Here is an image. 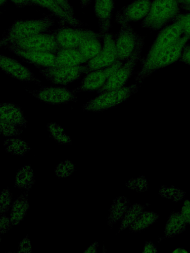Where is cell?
Segmentation results:
<instances>
[{"mask_svg":"<svg viewBox=\"0 0 190 253\" xmlns=\"http://www.w3.org/2000/svg\"><path fill=\"white\" fill-rule=\"evenodd\" d=\"M55 23L52 16L46 15L38 19L17 20L4 33L0 42V47L35 35L48 32Z\"/></svg>","mask_w":190,"mask_h":253,"instance_id":"6da1fadb","label":"cell"},{"mask_svg":"<svg viewBox=\"0 0 190 253\" xmlns=\"http://www.w3.org/2000/svg\"><path fill=\"white\" fill-rule=\"evenodd\" d=\"M183 35L182 27L177 22H173L162 29L158 33L146 56L142 61L141 69L135 79L136 81L141 83L144 80L145 73L157 56Z\"/></svg>","mask_w":190,"mask_h":253,"instance_id":"7a4b0ae2","label":"cell"},{"mask_svg":"<svg viewBox=\"0 0 190 253\" xmlns=\"http://www.w3.org/2000/svg\"><path fill=\"white\" fill-rule=\"evenodd\" d=\"M180 9L177 0H154L141 26L150 30H159L172 22L180 14Z\"/></svg>","mask_w":190,"mask_h":253,"instance_id":"3957f363","label":"cell"},{"mask_svg":"<svg viewBox=\"0 0 190 253\" xmlns=\"http://www.w3.org/2000/svg\"><path fill=\"white\" fill-rule=\"evenodd\" d=\"M138 88V86L134 84L102 92L87 102L82 106V109L84 111L99 112L114 107L136 93Z\"/></svg>","mask_w":190,"mask_h":253,"instance_id":"277c9868","label":"cell"},{"mask_svg":"<svg viewBox=\"0 0 190 253\" xmlns=\"http://www.w3.org/2000/svg\"><path fill=\"white\" fill-rule=\"evenodd\" d=\"M0 133L4 136L20 135L27 121L21 108L12 103H2L0 107Z\"/></svg>","mask_w":190,"mask_h":253,"instance_id":"5b68a950","label":"cell"},{"mask_svg":"<svg viewBox=\"0 0 190 253\" xmlns=\"http://www.w3.org/2000/svg\"><path fill=\"white\" fill-rule=\"evenodd\" d=\"M115 18L117 23L120 25V29L114 39L115 44L117 59L123 62L132 55L138 44L144 38L137 34L129 22L117 14Z\"/></svg>","mask_w":190,"mask_h":253,"instance_id":"8992f818","label":"cell"},{"mask_svg":"<svg viewBox=\"0 0 190 253\" xmlns=\"http://www.w3.org/2000/svg\"><path fill=\"white\" fill-rule=\"evenodd\" d=\"M144 43V40L140 42L125 63L112 74L102 87L96 91L98 94L124 86L133 74L136 64L140 58Z\"/></svg>","mask_w":190,"mask_h":253,"instance_id":"52a82bcc","label":"cell"},{"mask_svg":"<svg viewBox=\"0 0 190 253\" xmlns=\"http://www.w3.org/2000/svg\"><path fill=\"white\" fill-rule=\"evenodd\" d=\"M8 45L21 50L48 52L55 54L60 49L54 32L38 34Z\"/></svg>","mask_w":190,"mask_h":253,"instance_id":"ba28073f","label":"cell"},{"mask_svg":"<svg viewBox=\"0 0 190 253\" xmlns=\"http://www.w3.org/2000/svg\"><path fill=\"white\" fill-rule=\"evenodd\" d=\"M41 74L53 84L67 85L79 79L89 71L85 65L55 68L36 67Z\"/></svg>","mask_w":190,"mask_h":253,"instance_id":"9c48e42d","label":"cell"},{"mask_svg":"<svg viewBox=\"0 0 190 253\" xmlns=\"http://www.w3.org/2000/svg\"><path fill=\"white\" fill-rule=\"evenodd\" d=\"M54 32L60 48H78L86 40L99 34L90 30L69 27L63 24Z\"/></svg>","mask_w":190,"mask_h":253,"instance_id":"30bf717a","label":"cell"},{"mask_svg":"<svg viewBox=\"0 0 190 253\" xmlns=\"http://www.w3.org/2000/svg\"><path fill=\"white\" fill-rule=\"evenodd\" d=\"M33 97L51 105L66 104L75 102L76 92L63 86L43 87L39 89H26Z\"/></svg>","mask_w":190,"mask_h":253,"instance_id":"8fae6325","label":"cell"},{"mask_svg":"<svg viewBox=\"0 0 190 253\" xmlns=\"http://www.w3.org/2000/svg\"><path fill=\"white\" fill-rule=\"evenodd\" d=\"M190 37L183 35L175 42L161 52L145 73L144 79L156 71L164 68L179 59L183 48Z\"/></svg>","mask_w":190,"mask_h":253,"instance_id":"7c38bea8","label":"cell"},{"mask_svg":"<svg viewBox=\"0 0 190 253\" xmlns=\"http://www.w3.org/2000/svg\"><path fill=\"white\" fill-rule=\"evenodd\" d=\"M123 62L117 60L111 66L88 72L80 85L73 89L77 92L97 90L102 87L112 74L119 68Z\"/></svg>","mask_w":190,"mask_h":253,"instance_id":"4fadbf2b","label":"cell"},{"mask_svg":"<svg viewBox=\"0 0 190 253\" xmlns=\"http://www.w3.org/2000/svg\"><path fill=\"white\" fill-rule=\"evenodd\" d=\"M102 48L95 57L88 61L86 65L89 72L111 66L117 60L114 38L109 32L104 35Z\"/></svg>","mask_w":190,"mask_h":253,"instance_id":"5bb4252c","label":"cell"},{"mask_svg":"<svg viewBox=\"0 0 190 253\" xmlns=\"http://www.w3.org/2000/svg\"><path fill=\"white\" fill-rule=\"evenodd\" d=\"M0 66L5 74L20 81L33 82L39 84L41 83V81L34 76L28 68L12 58L1 54Z\"/></svg>","mask_w":190,"mask_h":253,"instance_id":"9a60e30c","label":"cell"},{"mask_svg":"<svg viewBox=\"0 0 190 253\" xmlns=\"http://www.w3.org/2000/svg\"><path fill=\"white\" fill-rule=\"evenodd\" d=\"M6 49L14 53L24 61L32 64L35 67H53L55 54L50 52L24 50L7 45Z\"/></svg>","mask_w":190,"mask_h":253,"instance_id":"2e32d148","label":"cell"},{"mask_svg":"<svg viewBox=\"0 0 190 253\" xmlns=\"http://www.w3.org/2000/svg\"><path fill=\"white\" fill-rule=\"evenodd\" d=\"M152 0H135L124 6L116 14L125 21L137 22L144 19L148 14Z\"/></svg>","mask_w":190,"mask_h":253,"instance_id":"e0dca14e","label":"cell"},{"mask_svg":"<svg viewBox=\"0 0 190 253\" xmlns=\"http://www.w3.org/2000/svg\"><path fill=\"white\" fill-rule=\"evenodd\" d=\"M114 0H95V13L98 19L99 35L102 36L109 33L114 9Z\"/></svg>","mask_w":190,"mask_h":253,"instance_id":"ac0fdd59","label":"cell"},{"mask_svg":"<svg viewBox=\"0 0 190 253\" xmlns=\"http://www.w3.org/2000/svg\"><path fill=\"white\" fill-rule=\"evenodd\" d=\"M36 6L46 8L57 17L62 24L74 27H80L83 23L74 15L67 12L55 0H31Z\"/></svg>","mask_w":190,"mask_h":253,"instance_id":"d6986e66","label":"cell"},{"mask_svg":"<svg viewBox=\"0 0 190 253\" xmlns=\"http://www.w3.org/2000/svg\"><path fill=\"white\" fill-rule=\"evenodd\" d=\"M87 61L77 48H60L55 54L53 67L78 66Z\"/></svg>","mask_w":190,"mask_h":253,"instance_id":"ffe728a7","label":"cell"},{"mask_svg":"<svg viewBox=\"0 0 190 253\" xmlns=\"http://www.w3.org/2000/svg\"><path fill=\"white\" fill-rule=\"evenodd\" d=\"M101 38L99 33L86 40L77 48L87 61L96 56L101 50Z\"/></svg>","mask_w":190,"mask_h":253,"instance_id":"44dd1931","label":"cell"},{"mask_svg":"<svg viewBox=\"0 0 190 253\" xmlns=\"http://www.w3.org/2000/svg\"><path fill=\"white\" fill-rule=\"evenodd\" d=\"M29 205L26 194L21 195L13 203L10 220L12 225L18 224L27 214Z\"/></svg>","mask_w":190,"mask_h":253,"instance_id":"7402d4cb","label":"cell"},{"mask_svg":"<svg viewBox=\"0 0 190 253\" xmlns=\"http://www.w3.org/2000/svg\"><path fill=\"white\" fill-rule=\"evenodd\" d=\"M186 223L181 212L172 213L166 223L165 237H171L183 232L185 229Z\"/></svg>","mask_w":190,"mask_h":253,"instance_id":"603a6c76","label":"cell"},{"mask_svg":"<svg viewBox=\"0 0 190 253\" xmlns=\"http://www.w3.org/2000/svg\"><path fill=\"white\" fill-rule=\"evenodd\" d=\"M128 199L120 196L116 198L113 202L110 208L108 224L112 225L120 219L128 209Z\"/></svg>","mask_w":190,"mask_h":253,"instance_id":"cb8c5ba5","label":"cell"},{"mask_svg":"<svg viewBox=\"0 0 190 253\" xmlns=\"http://www.w3.org/2000/svg\"><path fill=\"white\" fill-rule=\"evenodd\" d=\"M157 213L153 211H142L129 227L132 231L144 229L153 224L158 218Z\"/></svg>","mask_w":190,"mask_h":253,"instance_id":"d4e9b609","label":"cell"},{"mask_svg":"<svg viewBox=\"0 0 190 253\" xmlns=\"http://www.w3.org/2000/svg\"><path fill=\"white\" fill-rule=\"evenodd\" d=\"M34 183L33 172L29 166L22 167L17 172L15 177V186L26 189L31 188Z\"/></svg>","mask_w":190,"mask_h":253,"instance_id":"484cf974","label":"cell"},{"mask_svg":"<svg viewBox=\"0 0 190 253\" xmlns=\"http://www.w3.org/2000/svg\"><path fill=\"white\" fill-rule=\"evenodd\" d=\"M3 146L7 152L16 155L24 156L30 150L27 143L17 138L6 139L3 143Z\"/></svg>","mask_w":190,"mask_h":253,"instance_id":"4316f807","label":"cell"},{"mask_svg":"<svg viewBox=\"0 0 190 253\" xmlns=\"http://www.w3.org/2000/svg\"><path fill=\"white\" fill-rule=\"evenodd\" d=\"M48 130L52 137L61 144H70L71 138L64 132V128L59 125L54 123H49L47 125Z\"/></svg>","mask_w":190,"mask_h":253,"instance_id":"83f0119b","label":"cell"},{"mask_svg":"<svg viewBox=\"0 0 190 253\" xmlns=\"http://www.w3.org/2000/svg\"><path fill=\"white\" fill-rule=\"evenodd\" d=\"M143 211V207L139 204H134L128 209L120 225V230L129 227L138 216Z\"/></svg>","mask_w":190,"mask_h":253,"instance_id":"f1b7e54d","label":"cell"},{"mask_svg":"<svg viewBox=\"0 0 190 253\" xmlns=\"http://www.w3.org/2000/svg\"><path fill=\"white\" fill-rule=\"evenodd\" d=\"M160 194L164 197L178 201L182 200L185 193L182 190L173 186H162L159 190Z\"/></svg>","mask_w":190,"mask_h":253,"instance_id":"f546056e","label":"cell"},{"mask_svg":"<svg viewBox=\"0 0 190 253\" xmlns=\"http://www.w3.org/2000/svg\"><path fill=\"white\" fill-rule=\"evenodd\" d=\"M75 166L69 160H66L58 164L55 170L56 175L59 177H66L70 176L74 171Z\"/></svg>","mask_w":190,"mask_h":253,"instance_id":"4dcf8cb0","label":"cell"},{"mask_svg":"<svg viewBox=\"0 0 190 253\" xmlns=\"http://www.w3.org/2000/svg\"><path fill=\"white\" fill-rule=\"evenodd\" d=\"M173 22L178 23L182 27L183 34L190 37V12L179 14L174 18Z\"/></svg>","mask_w":190,"mask_h":253,"instance_id":"1f68e13d","label":"cell"},{"mask_svg":"<svg viewBox=\"0 0 190 253\" xmlns=\"http://www.w3.org/2000/svg\"><path fill=\"white\" fill-rule=\"evenodd\" d=\"M126 185L130 189L141 192L147 189V182L144 177L140 176L130 179Z\"/></svg>","mask_w":190,"mask_h":253,"instance_id":"d6a6232c","label":"cell"},{"mask_svg":"<svg viewBox=\"0 0 190 253\" xmlns=\"http://www.w3.org/2000/svg\"><path fill=\"white\" fill-rule=\"evenodd\" d=\"M11 201V194L8 189L3 190L0 195V211L1 213L6 212L9 208Z\"/></svg>","mask_w":190,"mask_h":253,"instance_id":"836d02e7","label":"cell"},{"mask_svg":"<svg viewBox=\"0 0 190 253\" xmlns=\"http://www.w3.org/2000/svg\"><path fill=\"white\" fill-rule=\"evenodd\" d=\"M32 252V246L27 236L19 243L18 253H27Z\"/></svg>","mask_w":190,"mask_h":253,"instance_id":"e575fe53","label":"cell"},{"mask_svg":"<svg viewBox=\"0 0 190 253\" xmlns=\"http://www.w3.org/2000/svg\"><path fill=\"white\" fill-rule=\"evenodd\" d=\"M181 213L186 222L190 223V201L186 200L184 202Z\"/></svg>","mask_w":190,"mask_h":253,"instance_id":"d590c367","label":"cell"},{"mask_svg":"<svg viewBox=\"0 0 190 253\" xmlns=\"http://www.w3.org/2000/svg\"><path fill=\"white\" fill-rule=\"evenodd\" d=\"M179 60L181 62L190 65V43L185 45Z\"/></svg>","mask_w":190,"mask_h":253,"instance_id":"8d00e7d4","label":"cell"},{"mask_svg":"<svg viewBox=\"0 0 190 253\" xmlns=\"http://www.w3.org/2000/svg\"><path fill=\"white\" fill-rule=\"evenodd\" d=\"M11 223L10 218L3 216L0 220V231L1 234L6 233L11 227Z\"/></svg>","mask_w":190,"mask_h":253,"instance_id":"74e56055","label":"cell"},{"mask_svg":"<svg viewBox=\"0 0 190 253\" xmlns=\"http://www.w3.org/2000/svg\"><path fill=\"white\" fill-rule=\"evenodd\" d=\"M67 12L71 15H74V11L73 7L68 0H55Z\"/></svg>","mask_w":190,"mask_h":253,"instance_id":"f35d334b","label":"cell"},{"mask_svg":"<svg viewBox=\"0 0 190 253\" xmlns=\"http://www.w3.org/2000/svg\"><path fill=\"white\" fill-rule=\"evenodd\" d=\"M18 8L36 6L31 0H9Z\"/></svg>","mask_w":190,"mask_h":253,"instance_id":"ab89813d","label":"cell"},{"mask_svg":"<svg viewBox=\"0 0 190 253\" xmlns=\"http://www.w3.org/2000/svg\"><path fill=\"white\" fill-rule=\"evenodd\" d=\"M157 250L154 245L151 242H146L143 248V253H156Z\"/></svg>","mask_w":190,"mask_h":253,"instance_id":"60d3db41","label":"cell"},{"mask_svg":"<svg viewBox=\"0 0 190 253\" xmlns=\"http://www.w3.org/2000/svg\"><path fill=\"white\" fill-rule=\"evenodd\" d=\"M98 247L97 242H95L89 247L84 253H95L96 252L97 248Z\"/></svg>","mask_w":190,"mask_h":253,"instance_id":"b9f144b4","label":"cell"},{"mask_svg":"<svg viewBox=\"0 0 190 253\" xmlns=\"http://www.w3.org/2000/svg\"><path fill=\"white\" fill-rule=\"evenodd\" d=\"M180 8L190 12V4H180Z\"/></svg>","mask_w":190,"mask_h":253,"instance_id":"7bdbcfd3","label":"cell"},{"mask_svg":"<svg viewBox=\"0 0 190 253\" xmlns=\"http://www.w3.org/2000/svg\"><path fill=\"white\" fill-rule=\"evenodd\" d=\"M92 0H79L80 4L83 7L88 6Z\"/></svg>","mask_w":190,"mask_h":253,"instance_id":"ee69618b","label":"cell"},{"mask_svg":"<svg viewBox=\"0 0 190 253\" xmlns=\"http://www.w3.org/2000/svg\"><path fill=\"white\" fill-rule=\"evenodd\" d=\"M173 253H188L186 250L182 248H177L175 249L173 252Z\"/></svg>","mask_w":190,"mask_h":253,"instance_id":"f6af8a7d","label":"cell"},{"mask_svg":"<svg viewBox=\"0 0 190 253\" xmlns=\"http://www.w3.org/2000/svg\"><path fill=\"white\" fill-rule=\"evenodd\" d=\"M180 4H190V0H177Z\"/></svg>","mask_w":190,"mask_h":253,"instance_id":"bcb514c9","label":"cell"},{"mask_svg":"<svg viewBox=\"0 0 190 253\" xmlns=\"http://www.w3.org/2000/svg\"><path fill=\"white\" fill-rule=\"evenodd\" d=\"M6 2V0H0V6H4Z\"/></svg>","mask_w":190,"mask_h":253,"instance_id":"7dc6e473","label":"cell"}]
</instances>
